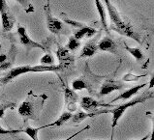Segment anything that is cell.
<instances>
[{
	"label": "cell",
	"mask_w": 154,
	"mask_h": 140,
	"mask_svg": "<svg viewBox=\"0 0 154 140\" xmlns=\"http://www.w3.org/2000/svg\"><path fill=\"white\" fill-rule=\"evenodd\" d=\"M0 15H1V22L4 32H10L14 27L15 17L8 6L6 0H0Z\"/></svg>",
	"instance_id": "obj_5"
},
{
	"label": "cell",
	"mask_w": 154,
	"mask_h": 140,
	"mask_svg": "<svg viewBox=\"0 0 154 140\" xmlns=\"http://www.w3.org/2000/svg\"><path fill=\"white\" fill-rule=\"evenodd\" d=\"M1 85H3V84H2V82H1V79H0V87H1Z\"/></svg>",
	"instance_id": "obj_32"
},
{
	"label": "cell",
	"mask_w": 154,
	"mask_h": 140,
	"mask_svg": "<svg viewBox=\"0 0 154 140\" xmlns=\"http://www.w3.org/2000/svg\"><path fill=\"white\" fill-rule=\"evenodd\" d=\"M45 14H46V19H47V27L49 29L50 32L55 35L65 33L64 31H66V29L63 26L62 21L55 19V17L51 15L49 5L45 6Z\"/></svg>",
	"instance_id": "obj_6"
},
{
	"label": "cell",
	"mask_w": 154,
	"mask_h": 140,
	"mask_svg": "<svg viewBox=\"0 0 154 140\" xmlns=\"http://www.w3.org/2000/svg\"><path fill=\"white\" fill-rule=\"evenodd\" d=\"M72 89L74 91H81L83 89H86L89 93H93V90H92V84L89 81L88 78H86L85 76L76 78L75 80L72 82Z\"/></svg>",
	"instance_id": "obj_13"
},
{
	"label": "cell",
	"mask_w": 154,
	"mask_h": 140,
	"mask_svg": "<svg viewBox=\"0 0 154 140\" xmlns=\"http://www.w3.org/2000/svg\"><path fill=\"white\" fill-rule=\"evenodd\" d=\"M17 53V47L13 46L8 54H0V70H1V71L9 70L12 67Z\"/></svg>",
	"instance_id": "obj_11"
},
{
	"label": "cell",
	"mask_w": 154,
	"mask_h": 140,
	"mask_svg": "<svg viewBox=\"0 0 154 140\" xmlns=\"http://www.w3.org/2000/svg\"><path fill=\"white\" fill-rule=\"evenodd\" d=\"M94 2H95L96 8H97V12L100 16V19H101V22H102L103 28L106 31H108L109 27L107 23V14H106V9L104 7V4L101 2L100 0H94Z\"/></svg>",
	"instance_id": "obj_20"
},
{
	"label": "cell",
	"mask_w": 154,
	"mask_h": 140,
	"mask_svg": "<svg viewBox=\"0 0 154 140\" xmlns=\"http://www.w3.org/2000/svg\"><path fill=\"white\" fill-rule=\"evenodd\" d=\"M19 4H20L21 6L23 7V9L25 10L26 13H31L34 12V7L31 3H30L29 0H15Z\"/></svg>",
	"instance_id": "obj_28"
},
{
	"label": "cell",
	"mask_w": 154,
	"mask_h": 140,
	"mask_svg": "<svg viewBox=\"0 0 154 140\" xmlns=\"http://www.w3.org/2000/svg\"><path fill=\"white\" fill-rule=\"evenodd\" d=\"M150 140H153V139H152V138H151V139H150Z\"/></svg>",
	"instance_id": "obj_33"
},
{
	"label": "cell",
	"mask_w": 154,
	"mask_h": 140,
	"mask_svg": "<svg viewBox=\"0 0 154 140\" xmlns=\"http://www.w3.org/2000/svg\"><path fill=\"white\" fill-rule=\"evenodd\" d=\"M90 129V126H86L85 127V128H83V129H82L81 130H79V132L78 133H74L73 135H71V136H69L68 138H66L65 140H71L72 138H74V137H76L77 136V135L78 134H80L81 133H83V132H85V130H89Z\"/></svg>",
	"instance_id": "obj_30"
},
{
	"label": "cell",
	"mask_w": 154,
	"mask_h": 140,
	"mask_svg": "<svg viewBox=\"0 0 154 140\" xmlns=\"http://www.w3.org/2000/svg\"><path fill=\"white\" fill-rule=\"evenodd\" d=\"M72 113L69 112V111H66L64 113L60 115V117L57 119L56 121H54V123H51L50 125H45V126H42L41 129H46V128H54V127H61V126H64V125H67L69 120L71 119L72 117Z\"/></svg>",
	"instance_id": "obj_18"
},
{
	"label": "cell",
	"mask_w": 154,
	"mask_h": 140,
	"mask_svg": "<svg viewBox=\"0 0 154 140\" xmlns=\"http://www.w3.org/2000/svg\"><path fill=\"white\" fill-rule=\"evenodd\" d=\"M97 45H98L97 40H90L89 42H87L82 49L81 58L91 57V56H93L94 54L97 53V51H98Z\"/></svg>",
	"instance_id": "obj_15"
},
{
	"label": "cell",
	"mask_w": 154,
	"mask_h": 140,
	"mask_svg": "<svg viewBox=\"0 0 154 140\" xmlns=\"http://www.w3.org/2000/svg\"><path fill=\"white\" fill-rule=\"evenodd\" d=\"M17 36H19L20 42L23 46H26L28 49H41L44 51H48V49L45 47L43 45H41L40 43H37L33 40H31V38L28 36L27 32H26V29L23 26L19 25L17 27Z\"/></svg>",
	"instance_id": "obj_7"
},
{
	"label": "cell",
	"mask_w": 154,
	"mask_h": 140,
	"mask_svg": "<svg viewBox=\"0 0 154 140\" xmlns=\"http://www.w3.org/2000/svg\"><path fill=\"white\" fill-rule=\"evenodd\" d=\"M42 129L40 128H31V127H26L25 130H23V133H25L32 140H39L38 134Z\"/></svg>",
	"instance_id": "obj_24"
},
{
	"label": "cell",
	"mask_w": 154,
	"mask_h": 140,
	"mask_svg": "<svg viewBox=\"0 0 154 140\" xmlns=\"http://www.w3.org/2000/svg\"><path fill=\"white\" fill-rule=\"evenodd\" d=\"M122 88H124V84L121 81L108 79L101 86V89L99 91V97H104V96L111 94L113 91L121 90Z\"/></svg>",
	"instance_id": "obj_10"
},
{
	"label": "cell",
	"mask_w": 154,
	"mask_h": 140,
	"mask_svg": "<svg viewBox=\"0 0 154 140\" xmlns=\"http://www.w3.org/2000/svg\"><path fill=\"white\" fill-rule=\"evenodd\" d=\"M151 135H152V133H149V134H146V136L144 137H143L142 139H140V140H147L148 138H150L151 137Z\"/></svg>",
	"instance_id": "obj_31"
},
{
	"label": "cell",
	"mask_w": 154,
	"mask_h": 140,
	"mask_svg": "<svg viewBox=\"0 0 154 140\" xmlns=\"http://www.w3.org/2000/svg\"><path fill=\"white\" fill-rule=\"evenodd\" d=\"M147 74H142V76H136V74L133 73H126L122 76V81L125 82H135L140 80V78H143L144 76H146Z\"/></svg>",
	"instance_id": "obj_26"
},
{
	"label": "cell",
	"mask_w": 154,
	"mask_h": 140,
	"mask_svg": "<svg viewBox=\"0 0 154 140\" xmlns=\"http://www.w3.org/2000/svg\"><path fill=\"white\" fill-rule=\"evenodd\" d=\"M54 57L51 55V52H47L45 55H43V57L40 59L41 65H54Z\"/></svg>",
	"instance_id": "obj_27"
},
{
	"label": "cell",
	"mask_w": 154,
	"mask_h": 140,
	"mask_svg": "<svg viewBox=\"0 0 154 140\" xmlns=\"http://www.w3.org/2000/svg\"><path fill=\"white\" fill-rule=\"evenodd\" d=\"M21 132H23V130H6L0 126V135H7V134L12 135V134H16V133H21Z\"/></svg>",
	"instance_id": "obj_29"
},
{
	"label": "cell",
	"mask_w": 154,
	"mask_h": 140,
	"mask_svg": "<svg viewBox=\"0 0 154 140\" xmlns=\"http://www.w3.org/2000/svg\"><path fill=\"white\" fill-rule=\"evenodd\" d=\"M62 71L59 65H38V66H20L11 69L3 78H1L2 84H7L14 78L21 74L30 73H46V72H59Z\"/></svg>",
	"instance_id": "obj_4"
},
{
	"label": "cell",
	"mask_w": 154,
	"mask_h": 140,
	"mask_svg": "<svg viewBox=\"0 0 154 140\" xmlns=\"http://www.w3.org/2000/svg\"><path fill=\"white\" fill-rule=\"evenodd\" d=\"M96 115H99L98 111H94V112H91V113H86V112H83V111H76V113L73 114L71 119L69 120L68 124H70V123L71 124H80L83 120L87 119V118L94 117Z\"/></svg>",
	"instance_id": "obj_17"
},
{
	"label": "cell",
	"mask_w": 154,
	"mask_h": 140,
	"mask_svg": "<svg viewBox=\"0 0 154 140\" xmlns=\"http://www.w3.org/2000/svg\"><path fill=\"white\" fill-rule=\"evenodd\" d=\"M104 2L106 4V8L108 10L109 19H111V29L116 31L120 35H123V36L133 39L139 43H142V36L129 23H127L122 19L116 7L109 0H104Z\"/></svg>",
	"instance_id": "obj_2"
},
{
	"label": "cell",
	"mask_w": 154,
	"mask_h": 140,
	"mask_svg": "<svg viewBox=\"0 0 154 140\" xmlns=\"http://www.w3.org/2000/svg\"><path fill=\"white\" fill-rule=\"evenodd\" d=\"M80 106L85 111H97L98 108H112L114 106L109 103H105L94 100L91 97H82L80 103Z\"/></svg>",
	"instance_id": "obj_8"
},
{
	"label": "cell",
	"mask_w": 154,
	"mask_h": 140,
	"mask_svg": "<svg viewBox=\"0 0 154 140\" xmlns=\"http://www.w3.org/2000/svg\"><path fill=\"white\" fill-rule=\"evenodd\" d=\"M17 106V103L15 102H5L0 103V118H3L5 111L7 109H14Z\"/></svg>",
	"instance_id": "obj_25"
},
{
	"label": "cell",
	"mask_w": 154,
	"mask_h": 140,
	"mask_svg": "<svg viewBox=\"0 0 154 140\" xmlns=\"http://www.w3.org/2000/svg\"><path fill=\"white\" fill-rule=\"evenodd\" d=\"M56 57L58 59L59 66L62 68V71L74 64V57L70 54V50H68L66 47L58 46L56 50Z\"/></svg>",
	"instance_id": "obj_9"
},
{
	"label": "cell",
	"mask_w": 154,
	"mask_h": 140,
	"mask_svg": "<svg viewBox=\"0 0 154 140\" xmlns=\"http://www.w3.org/2000/svg\"><path fill=\"white\" fill-rule=\"evenodd\" d=\"M60 17H61V19H62V21L63 22H65L66 24H69V25H71L72 27H74V28H82V27H83L85 25H86V24H85V23H82V22H79V21H77V20H74V19H71L70 17H68L67 16H66L64 13H61L60 14Z\"/></svg>",
	"instance_id": "obj_22"
},
{
	"label": "cell",
	"mask_w": 154,
	"mask_h": 140,
	"mask_svg": "<svg viewBox=\"0 0 154 140\" xmlns=\"http://www.w3.org/2000/svg\"><path fill=\"white\" fill-rule=\"evenodd\" d=\"M153 98V92L152 91H146L144 92L143 94H142L139 97L135 98L133 100H131L130 102H127L125 103L119 104V106H113L112 109H103V110H98V114H104V113H112V136H111V140H113V135H114V130H116L117 123L119 119L122 117V115L124 114V112L128 109L129 107L135 106L136 104L138 103H143L146 100H150Z\"/></svg>",
	"instance_id": "obj_3"
},
{
	"label": "cell",
	"mask_w": 154,
	"mask_h": 140,
	"mask_svg": "<svg viewBox=\"0 0 154 140\" xmlns=\"http://www.w3.org/2000/svg\"><path fill=\"white\" fill-rule=\"evenodd\" d=\"M64 102L65 106L68 103H78L79 102V95L76 93V91H74L67 85H64Z\"/></svg>",
	"instance_id": "obj_19"
},
{
	"label": "cell",
	"mask_w": 154,
	"mask_h": 140,
	"mask_svg": "<svg viewBox=\"0 0 154 140\" xmlns=\"http://www.w3.org/2000/svg\"><path fill=\"white\" fill-rule=\"evenodd\" d=\"M147 84L146 83H143V84H140V85H137V86H133L132 88L128 89V90H126L124 91L123 93L119 94V96H117L116 98H114L112 100V103H114V102H117V100H129L130 98H132L133 96H135L136 94H138L139 93V91L140 90H142L143 87H146Z\"/></svg>",
	"instance_id": "obj_14"
},
{
	"label": "cell",
	"mask_w": 154,
	"mask_h": 140,
	"mask_svg": "<svg viewBox=\"0 0 154 140\" xmlns=\"http://www.w3.org/2000/svg\"><path fill=\"white\" fill-rule=\"evenodd\" d=\"M47 100V94L43 93L37 95L34 94L33 91H29L26 99L20 103V106L17 108V112L24 122L28 120L38 121Z\"/></svg>",
	"instance_id": "obj_1"
},
{
	"label": "cell",
	"mask_w": 154,
	"mask_h": 140,
	"mask_svg": "<svg viewBox=\"0 0 154 140\" xmlns=\"http://www.w3.org/2000/svg\"><path fill=\"white\" fill-rule=\"evenodd\" d=\"M80 46H81V42H80V40H78V39L75 38L74 36H71V37L69 38L68 43H67V45H66L65 47L68 50L75 51V50H77Z\"/></svg>",
	"instance_id": "obj_23"
},
{
	"label": "cell",
	"mask_w": 154,
	"mask_h": 140,
	"mask_svg": "<svg viewBox=\"0 0 154 140\" xmlns=\"http://www.w3.org/2000/svg\"><path fill=\"white\" fill-rule=\"evenodd\" d=\"M98 49L102 51H107L109 53H112L114 55H117V46L116 43L114 42L111 37L106 36L102 40H100L98 43Z\"/></svg>",
	"instance_id": "obj_12"
},
{
	"label": "cell",
	"mask_w": 154,
	"mask_h": 140,
	"mask_svg": "<svg viewBox=\"0 0 154 140\" xmlns=\"http://www.w3.org/2000/svg\"><path fill=\"white\" fill-rule=\"evenodd\" d=\"M124 47H125V49L138 61V62H142V61H143L144 55L143 53V51L140 49H138V47H130V46H127L126 43H124Z\"/></svg>",
	"instance_id": "obj_21"
},
{
	"label": "cell",
	"mask_w": 154,
	"mask_h": 140,
	"mask_svg": "<svg viewBox=\"0 0 154 140\" xmlns=\"http://www.w3.org/2000/svg\"><path fill=\"white\" fill-rule=\"evenodd\" d=\"M96 33H97V30L96 29H94L93 27H90V26L85 25L83 27L79 28L74 33L73 36L75 38H77L78 40H82V39H90L92 37H94Z\"/></svg>",
	"instance_id": "obj_16"
}]
</instances>
